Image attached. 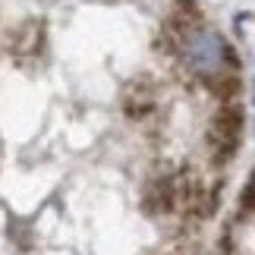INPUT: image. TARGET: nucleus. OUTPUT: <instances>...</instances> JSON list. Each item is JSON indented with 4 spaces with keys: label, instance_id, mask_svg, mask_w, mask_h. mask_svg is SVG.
<instances>
[{
    "label": "nucleus",
    "instance_id": "1",
    "mask_svg": "<svg viewBox=\"0 0 255 255\" xmlns=\"http://www.w3.org/2000/svg\"><path fill=\"white\" fill-rule=\"evenodd\" d=\"M183 51H186V60H189L192 70L199 76H208V79H218L224 63L230 60V51L224 44V38L218 32H211V28H202V25L186 32Z\"/></svg>",
    "mask_w": 255,
    "mask_h": 255
},
{
    "label": "nucleus",
    "instance_id": "3",
    "mask_svg": "<svg viewBox=\"0 0 255 255\" xmlns=\"http://www.w3.org/2000/svg\"><path fill=\"white\" fill-rule=\"evenodd\" d=\"M211 85L218 88V95H221V98H230V95L240 88V82L233 79V76H227V79H211Z\"/></svg>",
    "mask_w": 255,
    "mask_h": 255
},
{
    "label": "nucleus",
    "instance_id": "4",
    "mask_svg": "<svg viewBox=\"0 0 255 255\" xmlns=\"http://www.w3.org/2000/svg\"><path fill=\"white\" fill-rule=\"evenodd\" d=\"M252 199H255V180H252Z\"/></svg>",
    "mask_w": 255,
    "mask_h": 255
},
{
    "label": "nucleus",
    "instance_id": "2",
    "mask_svg": "<svg viewBox=\"0 0 255 255\" xmlns=\"http://www.w3.org/2000/svg\"><path fill=\"white\" fill-rule=\"evenodd\" d=\"M208 139H211V148L218 161H227L237 151V145L243 139V111L237 104H227L214 114V120L208 126Z\"/></svg>",
    "mask_w": 255,
    "mask_h": 255
}]
</instances>
